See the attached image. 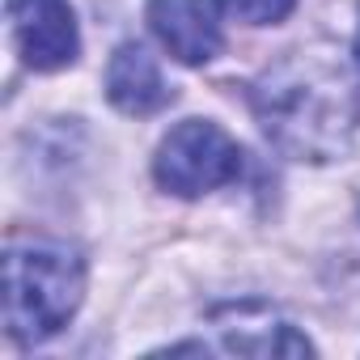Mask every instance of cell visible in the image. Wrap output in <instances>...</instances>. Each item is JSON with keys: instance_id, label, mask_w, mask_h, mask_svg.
I'll use <instances>...</instances> for the list:
<instances>
[{"instance_id": "cell-1", "label": "cell", "mask_w": 360, "mask_h": 360, "mask_svg": "<svg viewBox=\"0 0 360 360\" xmlns=\"http://www.w3.org/2000/svg\"><path fill=\"white\" fill-rule=\"evenodd\" d=\"M250 106L284 157L335 161L352 148L360 81L356 68H343L330 51H292L255 81Z\"/></svg>"}, {"instance_id": "cell-2", "label": "cell", "mask_w": 360, "mask_h": 360, "mask_svg": "<svg viewBox=\"0 0 360 360\" xmlns=\"http://www.w3.org/2000/svg\"><path fill=\"white\" fill-rule=\"evenodd\" d=\"M85 297V263L72 246L13 238L5 250V326L18 343H43L68 326Z\"/></svg>"}, {"instance_id": "cell-3", "label": "cell", "mask_w": 360, "mask_h": 360, "mask_svg": "<svg viewBox=\"0 0 360 360\" xmlns=\"http://www.w3.org/2000/svg\"><path fill=\"white\" fill-rule=\"evenodd\" d=\"M238 174H242V148L212 119L178 123L161 140L157 161H153V178L161 183V191L183 195V200H200L208 191H221V187L238 183Z\"/></svg>"}, {"instance_id": "cell-4", "label": "cell", "mask_w": 360, "mask_h": 360, "mask_svg": "<svg viewBox=\"0 0 360 360\" xmlns=\"http://www.w3.org/2000/svg\"><path fill=\"white\" fill-rule=\"evenodd\" d=\"M9 30L18 56L34 72H60L81 56L77 13L68 0H9Z\"/></svg>"}, {"instance_id": "cell-5", "label": "cell", "mask_w": 360, "mask_h": 360, "mask_svg": "<svg viewBox=\"0 0 360 360\" xmlns=\"http://www.w3.org/2000/svg\"><path fill=\"white\" fill-rule=\"evenodd\" d=\"M221 0H148V26L157 43L187 68H200L221 56Z\"/></svg>"}, {"instance_id": "cell-6", "label": "cell", "mask_w": 360, "mask_h": 360, "mask_svg": "<svg viewBox=\"0 0 360 360\" xmlns=\"http://www.w3.org/2000/svg\"><path fill=\"white\" fill-rule=\"evenodd\" d=\"M212 326L221 335V347L238 356H314V343L267 301L221 305L212 309Z\"/></svg>"}, {"instance_id": "cell-7", "label": "cell", "mask_w": 360, "mask_h": 360, "mask_svg": "<svg viewBox=\"0 0 360 360\" xmlns=\"http://www.w3.org/2000/svg\"><path fill=\"white\" fill-rule=\"evenodd\" d=\"M106 98L123 115H153L174 98V89L140 43H123L106 64Z\"/></svg>"}, {"instance_id": "cell-8", "label": "cell", "mask_w": 360, "mask_h": 360, "mask_svg": "<svg viewBox=\"0 0 360 360\" xmlns=\"http://www.w3.org/2000/svg\"><path fill=\"white\" fill-rule=\"evenodd\" d=\"M221 9L246 26H280L297 9V0H221Z\"/></svg>"}, {"instance_id": "cell-9", "label": "cell", "mask_w": 360, "mask_h": 360, "mask_svg": "<svg viewBox=\"0 0 360 360\" xmlns=\"http://www.w3.org/2000/svg\"><path fill=\"white\" fill-rule=\"evenodd\" d=\"M352 68H356V81H360V26H356V43H352Z\"/></svg>"}]
</instances>
